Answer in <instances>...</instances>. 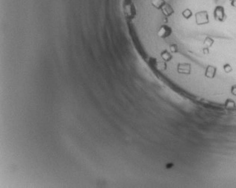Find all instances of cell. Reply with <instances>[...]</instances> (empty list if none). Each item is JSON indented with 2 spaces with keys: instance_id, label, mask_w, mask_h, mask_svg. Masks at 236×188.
Listing matches in <instances>:
<instances>
[{
  "instance_id": "6da1fadb",
  "label": "cell",
  "mask_w": 236,
  "mask_h": 188,
  "mask_svg": "<svg viewBox=\"0 0 236 188\" xmlns=\"http://www.w3.org/2000/svg\"><path fill=\"white\" fill-rule=\"evenodd\" d=\"M213 16L215 20L218 22H224L227 19V14H226L224 7L221 5L216 6L213 11Z\"/></svg>"
},
{
  "instance_id": "7a4b0ae2",
  "label": "cell",
  "mask_w": 236,
  "mask_h": 188,
  "mask_svg": "<svg viewBox=\"0 0 236 188\" xmlns=\"http://www.w3.org/2000/svg\"><path fill=\"white\" fill-rule=\"evenodd\" d=\"M196 23L197 25H205L209 23V17L208 13L206 11H201L197 12L195 14Z\"/></svg>"
},
{
  "instance_id": "3957f363",
  "label": "cell",
  "mask_w": 236,
  "mask_h": 188,
  "mask_svg": "<svg viewBox=\"0 0 236 188\" xmlns=\"http://www.w3.org/2000/svg\"><path fill=\"white\" fill-rule=\"evenodd\" d=\"M172 28L167 24H163V25H161L160 28L158 30L157 35L159 36V37H160V38L165 39V38L169 37L172 34Z\"/></svg>"
},
{
  "instance_id": "277c9868",
  "label": "cell",
  "mask_w": 236,
  "mask_h": 188,
  "mask_svg": "<svg viewBox=\"0 0 236 188\" xmlns=\"http://www.w3.org/2000/svg\"><path fill=\"white\" fill-rule=\"evenodd\" d=\"M177 71L179 72L181 74L189 75L191 74V66L190 64L188 63H182L179 64L177 67Z\"/></svg>"
},
{
  "instance_id": "5b68a950",
  "label": "cell",
  "mask_w": 236,
  "mask_h": 188,
  "mask_svg": "<svg viewBox=\"0 0 236 188\" xmlns=\"http://www.w3.org/2000/svg\"><path fill=\"white\" fill-rule=\"evenodd\" d=\"M217 74V67L214 66H207L205 70V76L208 78H214Z\"/></svg>"
},
{
  "instance_id": "8992f818",
  "label": "cell",
  "mask_w": 236,
  "mask_h": 188,
  "mask_svg": "<svg viewBox=\"0 0 236 188\" xmlns=\"http://www.w3.org/2000/svg\"><path fill=\"white\" fill-rule=\"evenodd\" d=\"M160 11H162V14L165 16V17H169L174 14L173 8L171 6L170 4L168 3L167 2L166 3H165V5L163 6V8H162Z\"/></svg>"
},
{
  "instance_id": "52a82bcc",
  "label": "cell",
  "mask_w": 236,
  "mask_h": 188,
  "mask_svg": "<svg viewBox=\"0 0 236 188\" xmlns=\"http://www.w3.org/2000/svg\"><path fill=\"white\" fill-rule=\"evenodd\" d=\"M161 57H162V60L164 61H166V62H169V61H170L173 59L172 53L168 51V49L163 50L161 52Z\"/></svg>"
},
{
  "instance_id": "ba28073f",
  "label": "cell",
  "mask_w": 236,
  "mask_h": 188,
  "mask_svg": "<svg viewBox=\"0 0 236 188\" xmlns=\"http://www.w3.org/2000/svg\"><path fill=\"white\" fill-rule=\"evenodd\" d=\"M182 15L184 18L188 20V19H190L192 17L193 12L191 9H189V8H186V9H185L183 11H182Z\"/></svg>"
},
{
  "instance_id": "9c48e42d",
  "label": "cell",
  "mask_w": 236,
  "mask_h": 188,
  "mask_svg": "<svg viewBox=\"0 0 236 188\" xmlns=\"http://www.w3.org/2000/svg\"><path fill=\"white\" fill-rule=\"evenodd\" d=\"M169 49L170 52L172 54H176L179 52V48H178V46L176 45V44H172L170 45L169 46Z\"/></svg>"
},
{
  "instance_id": "30bf717a",
  "label": "cell",
  "mask_w": 236,
  "mask_h": 188,
  "mask_svg": "<svg viewBox=\"0 0 236 188\" xmlns=\"http://www.w3.org/2000/svg\"><path fill=\"white\" fill-rule=\"evenodd\" d=\"M225 106L227 108H232V107H234L235 106V102L232 99H227L225 102Z\"/></svg>"
},
{
  "instance_id": "8fae6325",
  "label": "cell",
  "mask_w": 236,
  "mask_h": 188,
  "mask_svg": "<svg viewBox=\"0 0 236 188\" xmlns=\"http://www.w3.org/2000/svg\"><path fill=\"white\" fill-rule=\"evenodd\" d=\"M223 69H224V71L226 73H229L232 71V66L230 65L229 64H225L224 66H223Z\"/></svg>"
},
{
  "instance_id": "7c38bea8",
  "label": "cell",
  "mask_w": 236,
  "mask_h": 188,
  "mask_svg": "<svg viewBox=\"0 0 236 188\" xmlns=\"http://www.w3.org/2000/svg\"><path fill=\"white\" fill-rule=\"evenodd\" d=\"M212 44H213V41L211 40V38H210V37H206V38H205V41H204V44L207 46V48L211 46Z\"/></svg>"
},
{
  "instance_id": "4fadbf2b",
  "label": "cell",
  "mask_w": 236,
  "mask_h": 188,
  "mask_svg": "<svg viewBox=\"0 0 236 188\" xmlns=\"http://www.w3.org/2000/svg\"><path fill=\"white\" fill-rule=\"evenodd\" d=\"M231 93L232 95L235 96L236 97V85L232 86L231 87Z\"/></svg>"
},
{
  "instance_id": "5bb4252c",
  "label": "cell",
  "mask_w": 236,
  "mask_h": 188,
  "mask_svg": "<svg viewBox=\"0 0 236 188\" xmlns=\"http://www.w3.org/2000/svg\"><path fill=\"white\" fill-rule=\"evenodd\" d=\"M230 2H231V3H230L231 6L233 8H236V0H232Z\"/></svg>"
},
{
  "instance_id": "9a60e30c",
  "label": "cell",
  "mask_w": 236,
  "mask_h": 188,
  "mask_svg": "<svg viewBox=\"0 0 236 188\" xmlns=\"http://www.w3.org/2000/svg\"><path fill=\"white\" fill-rule=\"evenodd\" d=\"M203 52H204V54H208V52H208V48H207V47L204 48L203 49Z\"/></svg>"
},
{
  "instance_id": "2e32d148",
  "label": "cell",
  "mask_w": 236,
  "mask_h": 188,
  "mask_svg": "<svg viewBox=\"0 0 236 188\" xmlns=\"http://www.w3.org/2000/svg\"><path fill=\"white\" fill-rule=\"evenodd\" d=\"M229 1H232V0H229Z\"/></svg>"
}]
</instances>
